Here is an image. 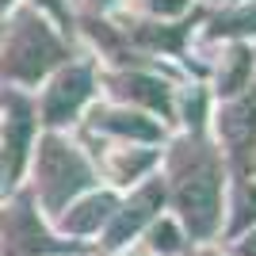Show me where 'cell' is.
Here are the masks:
<instances>
[{"label": "cell", "instance_id": "cell-6", "mask_svg": "<svg viewBox=\"0 0 256 256\" xmlns=\"http://www.w3.org/2000/svg\"><path fill=\"white\" fill-rule=\"evenodd\" d=\"M252 130H256V100H245V104H237L234 111L222 115V134L230 142H248Z\"/></svg>", "mask_w": 256, "mask_h": 256}, {"label": "cell", "instance_id": "cell-14", "mask_svg": "<svg viewBox=\"0 0 256 256\" xmlns=\"http://www.w3.org/2000/svg\"><path fill=\"white\" fill-rule=\"evenodd\" d=\"M241 256H256V234H248L245 241H241V248H237Z\"/></svg>", "mask_w": 256, "mask_h": 256}, {"label": "cell", "instance_id": "cell-7", "mask_svg": "<svg viewBox=\"0 0 256 256\" xmlns=\"http://www.w3.org/2000/svg\"><path fill=\"white\" fill-rule=\"evenodd\" d=\"M107 214H111V199H107V195H96V199H88L84 206L69 210L65 226H69V230H76V234H88V230H96V226L104 222Z\"/></svg>", "mask_w": 256, "mask_h": 256}, {"label": "cell", "instance_id": "cell-8", "mask_svg": "<svg viewBox=\"0 0 256 256\" xmlns=\"http://www.w3.org/2000/svg\"><path fill=\"white\" fill-rule=\"evenodd\" d=\"M126 92L130 96H138V100H146V104H153V107H168V92H164V84H157V80H150V76H130L126 80Z\"/></svg>", "mask_w": 256, "mask_h": 256}, {"label": "cell", "instance_id": "cell-5", "mask_svg": "<svg viewBox=\"0 0 256 256\" xmlns=\"http://www.w3.org/2000/svg\"><path fill=\"white\" fill-rule=\"evenodd\" d=\"M157 206H160V184H150L146 192L134 195V203H130V206H122V214H118V222H115V230H111V241H107V245H122L126 234H134Z\"/></svg>", "mask_w": 256, "mask_h": 256}, {"label": "cell", "instance_id": "cell-16", "mask_svg": "<svg viewBox=\"0 0 256 256\" xmlns=\"http://www.w3.org/2000/svg\"><path fill=\"white\" fill-rule=\"evenodd\" d=\"M46 4H50V8H58V0H46Z\"/></svg>", "mask_w": 256, "mask_h": 256}, {"label": "cell", "instance_id": "cell-10", "mask_svg": "<svg viewBox=\"0 0 256 256\" xmlns=\"http://www.w3.org/2000/svg\"><path fill=\"white\" fill-rule=\"evenodd\" d=\"M150 164H153V153H138V157H118L111 172H115V180H118V184H130L142 168H150Z\"/></svg>", "mask_w": 256, "mask_h": 256}, {"label": "cell", "instance_id": "cell-13", "mask_svg": "<svg viewBox=\"0 0 256 256\" xmlns=\"http://www.w3.org/2000/svg\"><path fill=\"white\" fill-rule=\"evenodd\" d=\"M230 27H234V31H256V8L234 16V20H230Z\"/></svg>", "mask_w": 256, "mask_h": 256}, {"label": "cell", "instance_id": "cell-15", "mask_svg": "<svg viewBox=\"0 0 256 256\" xmlns=\"http://www.w3.org/2000/svg\"><path fill=\"white\" fill-rule=\"evenodd\" d=\"M184 0H157V8H164V12H176Z\"/></svg>", "mask_w": 256, "mask_h": 256}, {"label": "cell", "instance_id": "cell-1", "mask_svg": "<svg viewBox=\"0 0 256 256\" xmlns=\"http://www.w3.org/2000/svg\"><path fill=\"white\" fill-rule=\"evenodd\" d=\"M176 206H180L184 222L192 226L195 237H206L214 230V222H218V176L210 164H199L180 180Z\"/></svg>", "mask_w": 256, "mask_h": 256}, {"label": "cell", "instance_id": "cell-3", "mask_svg": "<svg viewBox=\"0 0 256 256\" xmlns=\"http://www.w3.org/2000/svg\"><path fill=\"white\" fill-rule=\"evenodd\" d=\"M54 58H58V46H54L50 34H46L42 27H34V23H23V31L16 34V42H12V50H8V69L16 76L34 80Z\"/></svg>", "mask_w": 256, "mask_h": 256}, {"label": "cell", "instance_id": "cell-11", "mask_svg": "<svg viewBox=\"0 0 256 256\" xmlns=\"http://www.w3.org/2000/svg\"><path fill=\"white\" fill-rule=\"evenodd\" d=\"M153 248H160V252H176V248H180V234H176L172 222H160L157 230H153Z\"/></svg>", "mask_w": 256, "mask_h": 256}, {"label": "cell", "instance_id": "cell-9", "mask_svg": "<svg viewBox=\"0 0 256 256\" xmlns=\"http://www.w3.org/2000/svg\"><path fill=\"white\" fill-rule=\"evenodd\" d=\"M104 122L122 130V134H134V138H157V126H153V122H142V118H134V115H107Z\"/></svg>", "mask_w": 256, "mask_h": 256}, {"label": "cell", "instance_id": "cell-2", "mask_svg": "<svg viewBox=\"0 0 256 256\" xmlns=\"http://www.w3.org/2000/svg\"><path fill=\"white\" fill-rule=\"evenodd\" d=\"M88 184L84 160L73 150H65L62 142H46L42 150V199L50 206H62L73 192H80Z\"/></svg>", "mask_w": 256, "mask_h": 256}, {"label": "cell", "instance_id": "cell-12", "mask_svg": "<svg viewBox=\"0 0 256 256\" xmlns=\"http://www.w3.org/2000/svg\"><path fill=\"white\" fill-rule=\"evenodd\" d=\"M256 222V184L241 192V210H237V226H248Z\"/></svg>", "mask_w": 256, "mask_h": 256}, {"label": "cell", "instance_id": "cell-4", "mask_svg": "<svg viewBox=\"0 0 256 256\" xmlns=\"http://www.w3.org/2000/svg\"><path fill=\"white\" fill-rule=\"evenodd\" d=\"M88 96V73L84 69H73V73H65L58 84H54L50 100H46V118L50 122H62L69 111H73L80 100Z\"/></svg>", "mask_w": 256, "mask_h": 256}]
</instances>
